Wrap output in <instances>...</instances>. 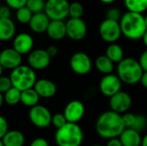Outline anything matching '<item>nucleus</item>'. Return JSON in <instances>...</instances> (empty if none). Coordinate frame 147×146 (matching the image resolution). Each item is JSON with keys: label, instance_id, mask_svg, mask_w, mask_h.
I'll list each match as a JSON object with an SVG mask.
<instances>
[{"label": "nucleus", "instance_id": "bb28decb", "mask_svg": "<svg viewBox=\"0 0 147 146\" xmlns=\"http://www.w3.org/2000/svg\"><path fill=\"white\" fill-rule=\"evenodd\" d=\"M3 101L9 106H16L21 102V91L12 87L3 94Z\"/></svg>", "mask_w": 147, "mask_h": 146}, {"label": "nucleus", "instance_id": "ddd939ff", "mask_svg": "<svg viewBox=\"0 0 147 146\" xmlns=\"http://www.w3.org/2000/svg\"><path fill=\"white\" fill-rule=\"evenodd\" d=\"M51 57L45 49H35L31 51L28 56V66L34 71L46 69L51 62Z\"/></svg>", "mask_w": 147, "mask_h": 146}, {"label": "nucleus", "instance_id": "473e14b6", "mask_svg": "<svg viewBox=\"0 0 147 146\" xmlns=\"http://www.w3.org/2000/svg\"><path fill=\"white\" fill-rule=\"evenodd\" d=\"M136 116L137 114H134L133 113H126L122 115L123 123L126 128H133L136 120Z\"/></svg>", "mask_w": 147, "mask_h": 146}, {"label": "nucleus", "instance_id": "a18cd8bd", "mask_svg": "<svg viewBox=\"0 0 147 146\" xmlns=\"http://www.w3.org/2000/svg\"><path fill=\"white\" fill-rule=\"evenodd\" d=\"M142 40H143V43H144V45L146 46V47L147 48V30L146 31V33L144 34L143 37H142Z\"/></svg>", "mask_w": 147, "mask_h": 146}, {"label": "nucleus", "instance_id": "49530a36", "mask_svg": "<svg viewBox=\"0 0 147 146\" xmlns=\"http://www.w3.org/2000/svg\"><path fill=\"white\" fill-rule=\"evenodd\" d=\"M3 102H4V101H3V95L0 93V108H2Z\"/></svg>", "mask_w": 147, "mask_h": 146}, {"label": "nucleus", "instance_id": "4be33fe9", "mask_svg": "<svg viewBox=\"0 0 147 146\" xmlns=\"http://www.w3.org/2000/svg\"><path fill=\"white\" fill-rule=\"evenodd\" d=\"M4 146H23L25 137L23 133L18 130H10L2 139Z\"/></svg>", "mask_w": 147, "mask_h": 146}, {"label": "nucleus", "instance_id": "4c0bfd02", "mask_svg": "<svg viewBox=\"0 0 147 146\" xmlns=\"http://www.w3.org/2000/svg\"><path fill=\"white\" fill-rule=\"evenodd\" d=\"M139 63L143 71H147V49L141 53L140 59H139Z\"/></svg>", "mask_w": 147, "mask_h": 146}, {"label": "nucleus", "instance_id": "f8f14e48", "mask_svg": "<svg viewBox=\"0 0 147 146\" xmlns=\"http://www.w3.org/2000/svg\"><path fill=\"white\" fill-rule=\"evenodd\" d=\"M66 36L72 40H81L87 34V25L82 18H70L66 22Z\"/></svg>", "mask_w": 147, "mask_h": 146}, {"label": "nucleus", "instance_id": "e433bc0d", "mask_svg": "<svg viewBox=\"0 0 147 146\" xmlns=\"http://www.w3.org/2000/svg\"><path fill=\"white\" fill-rule=\"evenodd\" d=\"M9 126H8V122L6 120V119L0 115V139H2L3 138V136L7 133Z\"/></svg>", "mask_w": 147, "mask_h": 146}, {"label": "nucleus", "instance_id": "c756f323", "mask_svg": "<svg viewBox=\"0 0 147 146\" xmlns=\"http://www.w3.org/2000/svg\"><path fill=\"white\" fill-rule=\"evenodd\" d=\"M84 14V6L79 2H72L69 6V16L71 18H81Z\"/></svg>", "mask_w": 147, "mask_h": 146}, {"label": "nucleus", "instance_id": "b1692460", "mask_svg": "<svg viewBox=\"0 0 147 146\" xmlns=\"http://www.w3.org/2000/svg\"><path fill=\"white\" fill-rule=\"evenodd\" d=\"M40 98V97L34 89V88L21 92V103L25 107H28L30 108L38 105Z\"/></svg>", "mask_w": 147, "mask_h": 146}, {"label": "nucleus", "instance_id": "412c9836", "mask_svg": "<svg viewBox=\"0 0 147 146\" xmlns=\"http://www.w3.org/2000/svg\"><path fill=\"white\" fill-rule=\"evenodd\" d=\"M16 25L10 18H0V40L8 41L15 37Z\"/></svg>", "mask_w": 147, "mask_h": 146}, {"label": "nucleus", "instance_id": "a878e982", "mask_svg": "<svg viewBox=\"0 0 147 146\" xmlns=\"http://www.w3.org/2000/svg\"><path fill=\"white\" fill-rule=\"evenodd\" d=\"M124 4L129 12L143 14L147 10V0H124Z\"/></svg>", "mask_w": 147, "mask_h": 146}, {"label": "nucleus", "instance_id": "c9c22d12", "mask_svg": "<svg viewBox=\"0 0 147 146\" xmlns=\"http://www.w3.org/2000/svg\"><path fill=\"white\" fill-rule=\"evenodd\" d=\"M6 5L9 6L10 9H14L16 10L25 7L27 3V0H4Z\"/></svg>", "mask_w": 147, "mask_h": 146}, {"label": "nucleus", "instance_id": "3c124183", "mask_svg": "<svg viewBox=\"0 0 147 146\" xmlns=\"http://www.w3.org/2000/svg\"><path fill=\"white\" fill-rule=\"evenodd\" d=\"M0 146H4L3 145V140L0 139Z\"/></svg>", "mask_w": 147, "mask_h": 146}, {"label": "nucleus", "instance_id": "72a5a7b5", "mask_svg": "<svg viewBox=\"0 0 147 146\" xmlns=\"http://www.w3.org/2000/svg\"><path fill=\"white\" fill-rule=\"evenodd\" d=\"M12 87L13 86H12V83L10 81L9 77L2 76L0 77V93L1 94L3 95Z\"/></svg>", "mask_w": 147, "mask_h": 146}, {"label": "nucleus", "instance_id": "9d476101", "mask_svg": "<svg viewBox=\"0 0 147 146\" xmlns=\"http://www.w3.org/2000/svg\"><path fill=\"white\" fill-rule=\"evenodd\" d=\"M121 87L122 82L117 75L113 73L105 75L99 83V89L101 93L109 98L116 93L120 92L121 90Z\"/></svg>", "mask_w": 147, "mask_h": 146}, {"label": "nucleus", "instance_id": "ea45409f", "mask_svg": "<svg viewBox=\"0 0 147 146\" xmlns=\"http://www.w3.org/2000/svg\"><path fill=\"white\" fill-rule=\"evenodd\" d=\"M10 17V8L7 5L0 6V18H9Z\"/></svg>", "mask_w": 147, "mask_h": 146}, {"label": "nucleus", "instance_id": "f704fd0d", "mask_svg": "<svg viewBox=\"0 0 147 146\" xmlns=\"http://www.w3.org/2000/svg\"><path fill=\"white\" fill-rule=\"evenodd\" d=\"M106 16H107V19L120 22L121 18L122 17V15H121V10L119 9H117V8H110L109 9H108Z\"/></svg>", "mask_w": 147, "mask_h": 146}, {"label": "nucleus", "instance_id": "37998d69", "mask_svg": "<svg viewBox=\"0 0 147 146\" xmlns=\"http://www.w3.org/2000/svg\"><path fill=\"white\" fill-rule=\"evenodd\" d=\"M142 86L144 88L147 89V71H144L143 72V75L141 77V79H140V82Z\"/></svg>", "mask_w": 147, "mask_h": 146}, {"label": "nucleus", "instance_id": "f3484780", "mask_svg": "<svg viewBox=\"0 0 147 146\" xmlns=\"http://www.w3.org/2000/svg\"><path fill=\"white\" fill-rule=\"evenodd\" d=\"M34 89L37 92L40 98L49 99L55 96L57 92V86L53 81L42 78L36 81Z\"/></svg>", "mask_w": 147, "mask_h": 146}, {"label": "nucleus", "instance_id": "7ed1b4c3", "mask_svg": "<svg viewBox=\"0 0 147 146\" xmlns=\"http://www.w3.org/2000/svg\"><path fill=\"white\" fill-rule=\"evenodd\" d=\"M117 76L122 82L127 85H134L140 82L143 75V70L139 63L133 58H124L117 64Z\"/></svg>", "mask_w": 147, "mask_h": 146}, {"label": "nucleus", "instance_id": "2eb2a0df", "mask_svg": "<svg viewBox=\"0 0 147 146\" xmlns=\"http://www.w3.org/2000/svg\"><path fill=\"white\" fill-rule=\"evenodd\" d=\"M22 57L13 47L5 48L0 52V64L3 69L14 70L22 65Z\"/></svg>", "mask_w": 147, "mask_h": 146}, {"label": "nucleus", "instance_id": "5701e85b", "mask_svg": "<svg viewBox=\"0 0 147 146\" xmlns=\"http://www.w3.org/2000/svg\"><path fill=\"white\" fill-rule=\"evenodd\" d=\"M95 66L99 72L104 75L112 74L115 69L114 63L106 55L98 56L95 60Z\"/></svg>", "mask_w": 147, "mask_h": 146}, {"label": "nucleus", "instance_id": "864d4df0", "mask_svg": "<svg viewBox=\"0 0 147 146\" xmlns=\"http://www.w3.org/2000/svg\"><path fill=\"white\" fill-rule=\"evenodd\" d=\"M45 1H47V0H45Z\"/></svg>", "mask_w": 147, "mask_h": 146}, {"label": "nucleus", "instance_id": "0eeeda50", "mask_svg": "<svg viewBox=\"0 0 147 146\" xmlns=\"http://www.w3.org/2000/svg\"><path fill=\"white\" fill-rule=\"evenodd\" d=\"M99 34L104 41L109 44L115 43L122 35L120 22L106 18L99 26Z\"/></svg>", "mask_w": 147, "mask_h": 146}, {"label": "nucleus", "instance_id": "09e8293b", "mask_svg": "<svg viewBox=\"0 0 147 146\" xmlns=\"http://www.w3.org/2000/svg\"><path fill=\"white\" fill-rule=\"evenodd\" d=\"M3 67L1 65V64H0V77L3 76Z\"/></svg>", "mask_w": 147, "mask_h": 146}, {"label": "nucleus", "instance_id": "aec40b11", "mask_svg": "<svg viewBox=\"0 0 147 146\" xmlns=\"http://www.w3.org/2000/svg\"><path fill=\"white\" fill-rule=\"evenodd\" d=\"M123 146H140L142 137L140 133L133 128H126L119 137Z\"/></svg>", "mask_w": 147, "mask_h": 146}, {"label": "nucleus", "instance_id": "1a4fd4ad", "mask_svg": "<svg viewBox=\"0 0 147 146\" xmlns=\"http://www.w3.org/2000/svg\"><path fill=\"white\" fill-rule=\"evenodd\" d=\"M70 66L78 75H86L92 69V62L90 56L83 52H75L70 59Z\"/></svg>", "mask_w": 147, "mask_h": 146}, {"label": "nucleus", "instance_id": "f03ea898", "mask_svg": "<svg viewBox=\"0 0 147 146\" xmlns=\"http://www.w3.org/2000/svg\"><path fill=\"white\" fill-rule=\"evenodd\" d=\"M119 22L122 35L132 40L142 39L144 34L147 30L145 16L143 14L127 11L122 15V17Z\"/></svg>", "mask_w": 147, "mask_h": 146}, {"label": "nucleus", "instance_id": "6ab92c4d", "mask_svg": "<svg viewBox=\"0 0 147 146\" xmlns=\"http://www.w3.org/2000/svg\"><path fill=\"white\" fill-rule=\"evenodd\" d=\"M47 35L54 40H60L66 36V24L64 21H51L47 29Z\"/></svg>", "mask_w": 147, "mask_h": 146}, {"label": "nucleus", "instance_id": "79ce46f5", "mask_svg": "<svg viewBox=\"0 0 147 146\" xmlns=\"http://www.w3.org/2000/svg\"><path fill=\"white\" fill-rule=\"evenodd\" d=\"M106 146H123L120 139L119 138H116V139H109L107 143Z\"/></svg>", "mask_w": 147, "mask_h": 146}, {"label": "nucleus", "instance_id": "603ef678", "mask_svg": "<svg viewBox=\"0 0 147 146\" xmlns=\"http://www.w3.org/2000/svg\"><path fill=\"white\" fill-rule=\"evenodd\" d=\"M91 146H103V145H91Z\"/></svg>", "mask_w": 147, "mask_h": 146}, {"label": "nucleus", "instance_id": "393cba45", "mask_svg": "<svg viewBox=\"0 0 147 146\" xmlns=\"http://www.w3.org/2000/svg\"><path fill=\"white\" fill-rule=\"evenodd\" d=\"M106 56L115 64H119L121 60L124 59V51L122 47L116 44H109L106 49Z\"/></svg>", "mask_w": 147, "mask_h": 146}, {"label": "nucleus", "instance_id": "6e6552de", "mask_svg": "<svg viewBox=\"0 0 147 146\" xmlns=\"http://www.w3.org/2000/svg\"><path fill=\"white\" fill-rule=\"evenodd\" d=\"M28 117L31 123L38 128H47L52 124V114L50 110L42 105H36L30 108Z\"/></svg>", "mask_w": 147, "mask_h": 146}, {"label": "nucleus", "instance_id": "a211bd4d", "mask_svg": "<svg viewBox=\"0 0 147 146\" xmlns=\"http://www.w3.org/2000/svg\"><path fill=\"white\" fill-rule=\"evenodd\" d=\"M51 20L45 12L34 14L28 25L30 29L36 34H42L47 32Z\"/></svg>", "mask_w": 147, "mask_h": 146}, {"label": "nucleus", "instance_id": "7c9ffc66", "mask_svg": "<svg viewBox=\"0 0 147 146\" xmlns=\"http://www.w3.org/2000/svg\"><path fill=\"white\" fill-rule=\"evenodd\" d=\"M133 129H134L135 131L139 132V133H142L145 132L147 129V118L145 115L142 114H139L136 116V120L135 123L133 126Z\"/></svg>", "mask_w": 147, "mask_h": 146}, {"label": "nucleus", "instance_id": "8fccbe9b", "mask_svg": "<svg viewBox=\"0 0 147 146\" xmlns=\"http://www.w3.org/2000/svg\"><path fill=\"white\" fill-rule=\"evenodd\" d=\"M145 21H146V27H147V14L145 15Z\"/></svg>", "mask_w": 147, "mask_h": 146}, {"label": "nucleus", "instance_id": "dca6fc26", "mask_svg": "<svg viewBox=\"0 0 147 146\" xmlns=\"http://www.w3.org/2000/svg\"><path fill=\"white\" fill-rule=\"evenodd\" d=\"M34 39L27 33H20L16 35L13 40V48L21 55L29 53L33 51Z\"/></svg>", "mask_w": 147, "mask_h": 146}, {"label": "nucleus", "instance_id": "cd10ccee", "mask_svg": "<svg viewBox=\"0 0 147 146\" xmlns=\"http://www.w3.org/2000/svg\"><path fill=\"white\" fill-rule=\"evenodd\" d=\"M45 6H46L45 0H27V3H26V7L33 14L44 12Z\"/></svg>", "mask_w": 147, "mask_h": 146}, {"label": "nucleus", "instance_id": "c85d7f7f", "mask_svg": "<svg viewBox=\"0 0 147 146\" xmlns=\"http://www.w3.org/2000/svg\"><path fill=\"white\" fill-rule=\"evenodd\" d=\"M33 15L34 14L25 6V7H22V8L16 10V18L20 23L27 24V23H29Z\"/></svg>", "mask_w": 147, "mask_h": 146}, {"label": "nucleus", "instance_id": "58836bf2", "mask_svg": "<svg viewBox=\"0 0 147 146\" xmlns=\"http://www.w3.org/2000/svg\"><path fill=\"white\" fill-rule=\"evenodd\" d=\"M29 146H49V143L44 138H36L31 142Z\"/></svg>", "mask_w": 147, "mask_h": 146}, {"label": "nucleus", "instance_id": "423d86ee", "mask_svg": "<svg viewBox=\"0 0 147 146\" xmlns=\"http://www.w3.org/2000/svg\"><path fill=\"white\" fill-rule=\"evenodd\" d=\"M68 0H47L44 12L51 21H64L69 15Z\"/></svg>", "mask_w": 147, "mask_h": 146}, {"label": "nucleus", "instance_id": "4468645a", "mask_svg": "<svg viewBox=\"0 0 147 146\" xmlns=\"http://www.w3.org/2000/svg\"><path fill=\"white\" fill-rule=\"evenodd\" d=\"M85 113V107L84 103L78 100H73L68 102L64 109V115L68 123L78 124Z\"/></svg>", "mask_w": 147, "mask_h": 146}, {"label": "nucleus", "instance_id": "c03bdc74", "mask_svg": "<svg viewBox=\"0 0 147 146\" xmlns=\"http://www.w3.org/2000/svg\"><path fill=\"white\" fill-rule=\"evenodd\" d=\"M140 146H147V133L144 137H142V141H141Z\"/></svg>", "mask_w": 147, "mask_h": 146}, {"label": "nucleus", "instance_id": "9b49d317", "mask_svg": "<svg viewBox=\"0 0 147 146\" xmlns=\"http://www.w3.org/2000/svg\"><path fill=\"white\" fill-rule=\"evenodd\" d=\"M132 102L131 96L128 93L121 90L109 98L110 110L119 114H124L130 109Z\"/></svg>", "mask_w": 147, "mask_h": 146}, {"label": "nucleus", "instance_id": "a19ab883", "mask_svg": "<svg viewBox=\"0 0 147 146\" xmlns=\"http://www.w3.org/2000/svg\"><path fill=\"white\" fill-rule=\"evenodd\" d=\"M46 51H47V52L48 53V55H49L51 58L55 57V56L58 54V52H59L57 46H49L46 49Z\"/></svg>", "mask_w": 147, "mask_h": 146}, {"label": "nucleus", "instance_id": "20e7f679", "mask_svg": "<svg viewBox=\"0 0 147 146\" xmlns=\"http://www.w3.org/2000/svg\"><path fill=\"white\" fill-rule=\"evenodd\" d=\"M58 146H81L84 141V133L78 124L66 123L57 129L54 135Z\"/></svg>", "mask_w": 147, "mask_h": 146}, {"label": "nucleus", "instance_id": "39448f33", "mask_svg": "<svg viewBox=\"0 0 147 146\" xmlns=\"http://www.w3.org/2000/svg\"><path fill=\"white\" fill-rule=\"evenodd\" d=\"M9 78L12 83V86L21 92L28 89H33L37 81L34 70L28 65H21L12 70Z\"/></svg>", "mask_w": 147, "mask_h": 146}, {"label": "nucleus", "instance_id": "f257e3e1", "mask_svg": "<svg viewBox=\"0 0 147 146\" xmlns=\"http://www.w3.org/2000/svg\"><path fill=\"white\" fill-rule=\"evenodd\" d=\"M126 129L122 115L112 110L101 114L96 122V132L102 139H112L119 138Z\"/></svg>", "mask_w": 147, "mask_h": 146}, {"label": "nucleus", "instance_id": "2f4dec72", "mask_svg": "<svg viewBox=\"0 0 147 146\" xmlns=\"http://www.w3.org/2000/svg\"><path fill=\"white\" fill-rule=\"evenodd\" d=\"M67 122L64 114H55L54 115H53L52 117V125L56 127L57 129H59L61 127H63Z\"/></svg>", "mask_w": 147, "mask_h": 146}, {"label": "nucleus", "instance_id": "de8ad7c7", "mask_svg": "<svg viewBox=\"0 0 147 146\" xmlns=\"http://www.w3.org/2000/svg\"><path fill=\"white\" fill-rule=\"evenodd\" d=\"M102 3H114V2H115L116 0H100Z\"/></svg>", "mask_w": 147, "mask_h": 146}]
</instances>
